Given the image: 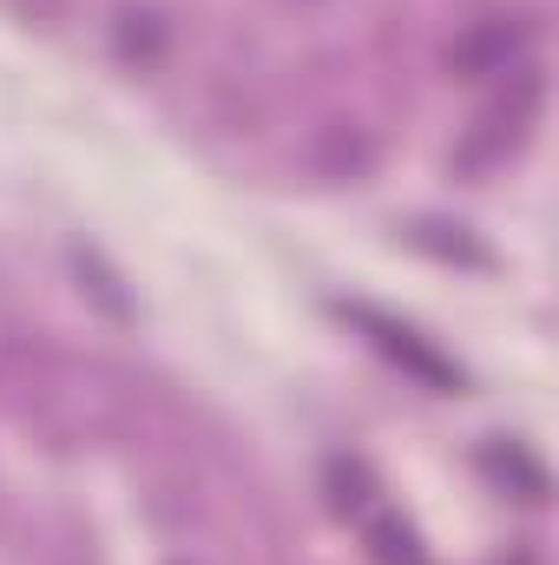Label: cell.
<instances>
[{
  "instance_id": "cell-2",
  "label": "cell",
  "mask_w": 559,
  "mask_h": 565,
  "mask_svg": "<svg viewBox=\"0 0 559 565\" xmlns=\"http://www.w3.org/2000/svg\"><path fill=\"white\" fill-rule=\"evenodd\" d=\"M369 540H376V559L382 565H421L415 533H409L395 513H369Z\"/></svg>"
},
{
  "instance_id": "cell-1",
  "label": "cell",
  "mask_w": 559,
  "mask_h": 565,
  "mask_svg": "<svg viewBox=\"0 0 559 565\" xmlns=\"http://www.w3.org/2000/svg\"><path fill=\"white\" fill-rule=\"evenodd\" d=\"M356 316H362V329H376V342H382L395 362H409V369H415L421 382H434V388H454V382H461V375H454L434 349H421L409 329H395V322H382V316H369V309H356Z\"/></svg>"
}]
</instances>
